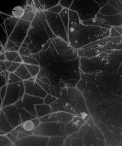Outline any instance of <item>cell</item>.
Listing matches in <instances>:
<instances>
[{
	"label": "cell",
	"instance_id": "cell-22",
	"mask_svg": "<svg viewBox=\"0 0 122 146\" xmlns=\"http://www.w3.org/2000/svg\"><path fill=\"white\" fill-rule=\"evenodd\" d=\"M43 11H47L51 8L58 5L60 3V0H48V1H39Z\"/></svg>",
	"mask_w": 122,
	"mask_h": 146
},
{
	"label": "cell",
	"instance_id": "cell-34",
	"mask_svg": "<svg viewBox=\"0 0 122 146\" xmlns=\"http://www.w3.org/2000/svg\"><path fill=\"white\" fill-rule=\"evenodd\" d=\"M14 146L8 139L6 134L0 135V146Z\"/></svg>",
	"mask_w": 122,
	"mask_h": 146
},
{
	"label": "cell",
	"instance_id": "cell-48",
	"mask_svg": "<svg viewBox=\"0 0 122 146\" xmlns=\"http://www.w3.org/2000/svg\"><path fill=\"white\" fill-rule=\"evenodd\" d=\"M3 101L2 100L1 98V96H0V110L1 109L2 104Z\"/></svg>",
	"mask_w": 122,
	"mask_h": 146
},
{
	"label": "cell",
	"instance_id": "cell-44",
	"mask_svg": "<svg viewBox=\"0 0 122 146\" xmlns=\"http://www.w3.org/2000/svg\"><path fill=\"white\" fill-rule=\"evenodd\" d=\"M7 85L0 88V96H1V98L2 101L3 100L5 96L6 91Z\"/></svg>",
	"mask_w": 122,
	"mask_h": 146
},
{
	"label": "cell",
	"instance_id": "cell-24",
	"mask_svg": "<svg viewBox=\"0 0 122 146\" xmlns=\"http://www.w3.org/2000/svg\"><path fill=\"white\" fill-rule=\"evenodd\" d=\"M22 63V58L19 56L14 61L11 62L9 66L7 68V71L9 73L14 72Z\"/></svg>",
	"mask_w": 122,
	"mask_h": 146
},
{
	"label": "cell",
	"instance_id": "cell-10",
	"mask_svg": "<svg viewBox=\"0 0 122 146\" xmlns=\"http://www.w3.org/2000/svg\"><path fill=\"white\" fill-rule=\"evenodd\" d=\"M49 137L38 136L34 134L19 139L14 144L15 146H46Z\"/></svg>",
	"mask_w": 122,
	"mask_h": 146
},
{
	"label": "cell",
	"instance_id": "cell-33",
	"mask_svg": "<svg viewBox=\"0 0 122 146\" xmlns=\"http://www.w3.org/2000/svg\"><path fill=\"white\" fill-rule=\"evenodd\" d=\"M122 0H109L108 4L117 10L122 11Z\"/></svg>",
	"mask_w": 122,
	"mask_h": 146
},
{
	"label": "cell",
	"instance_id": "cell-12",
	"mask_svg": "<svg viewBox=\"0 0 122 146\" xmlns=\"http://www.w3.org/2000/svg\"><path fill=\"white\" fill-rule=\"evenodd\" d=\"M1 110L13 129L22 124L19 110L14 104L3 107Z\"/></svg>",
	"mask_w": 122,
	"mask_h": 146
},
{
	"label": "cell",
	"instance_id": "cell-5",
	"mask_svg": "<svg viewBox=\"0 0 122 146\" xmlns=\"http://www.w3.org/2000/svg\"><path fill=\"white\" fill-rule=\"evenodd\" d=\"M100 9L95 0H73L69 10L76 13L82 22L95 18Z\"/></svg>",
	"mask_w": 122,
	"mask_h": 146
},
{
	"label": "cell",
	"instance_id": "cell-25",
	"mask_svg": "<svg viewBox=\"0 0 122 146\" xmlns=\"http://www.w3.org/2000/svg\"><path fill=\"white\" fill-rule=\"evenodd\" d=\"M18 110H19L20 118H21L22 123L27 121L36 118V117L34 116V115L30 113L29 112L27 111V110L23 109V108L19 109Z\"/></svg>",
	"mask_w": 122,
	"mask_h": 146
},
{
	"label": "cell",
	"instance_id": "cell-43",
	"mask_svg": "<svg viewBox=\"0 0 122 146\" xmlns=\"http://www.w3.org/2000/svg\"><path fill=\"white\" fill-rule=\"evenodd\" d=\"M100 8H101L108 3L109 0H95Z\"/></svg>",
	"mask_w": 122,
	"mask_h": 146
},
{
	"label": "cell",
	"instance_id": "cell-15",
	"mask_svg": "<svg viewBox=\"0 0 122 146\" xmlns=\"http://www.w3.org/2000/svg\"><path fill=\"white\" fill-rule=\"evenodd\" d=\"M96 18L102 24L110 27L122 26V13L112 15H103L98 13Z\"/></svg>",
	"mask_w": 122,
	"mask_h": 146
},
{
	"label": "cell",
	"instance_id": "cell-9",
	"mask_svg": "<svg viewBox=\"0 0 122 146\" xmlns=\"http://www.w3.org/2000/svg\"><path fill=\"white\" fill-rule=\"evenodd\" d=\"M44 103V99L41 98L32 96L26 94L24 95L21 100L15 103L14 105L17 109L23 108L27 111L36 117L35 106L36 104Z\"/></svg>",
	"mask_w": 122,
	"mask_h": 146
},
{
	"label": "cell",
	"instance_id": "cell-36",
	"mask_svg": "<svg viewBox=\"0 0 122 146\" xmlns=\"http://www.w3.org/2000/svg\"><path fill=\"white\" fill-rule=\"evenodd\" d=\"M18 54L20 56H30V53L27 47L20 46L19 50L18 51Z\"/></svg>",
	"mask_w": 122,
	"mask_h": 146
},
{
	"label": "cell",
	"instance_id": "cell-13",
	"mask_svg": "<svg viewBox=\"0 0 122 146\" xmlns=\"http://www.w3.org/2000/svg\"><path fill=\"white\" fill-rule=\"evenodd\" d=\"M40 123L39 119L37 118L22 123L18 132L19 139L33 134L35 129Z\"/></svg>",
	"mask_w": 122,
	"mask_h": 146
},
{
	"label": "cell",
	"instance_id": "cell-49",
	"mask_svg": "<svg viewBox=\"0 0 122 146\" xmlns=\"http://www.w3.org/2000/svg\"><path fill=\"white\" fill-rule=\"evenodd\" d=\"M6 134V133H5V132L0 130V135H5Z\"/></svg>",
	"mask_w": 122,
	"mask_h": 146
},
{
	"label": "cell",
	"instance_id": "cell-17",
	"mask_svg": "<svg viewBox=\"0 0 122 146\" xmlns=\"http://www.w3.org/2000/svg\"><path fill=\"white\" fill-rule=\"evenodd\" d=\"M13 129V127L7 120L2 111L0 110V130L7 134Z\"/></svg>",
	"mask_w": 122,
	"mask_h": 146
},
{
	"label": "cell",
	"instance_id": "cell-29",
	"mask_svg": "<svg viewBox=\"0 0 122 146\" xmlns=\"http://www.w3.org/2000/svg\"><path fill=\"white\" fill-rule=\"evenodd\" d=\"M66 137L62 136L58 137H51L49 139L47 145L49 146L51 145H62Z\"/></svg>",
	"mask_w": 122,
	"mask_h": 146
},
{
	"label": "cell",
	"instance_id": "cell-20",
	"mask_svg": "<svg viewBox=\"0 0 122 146\" xmlns=\"http://www.w3.org/2000/svg\"><path fill=\"white\" fill-rule=\"evenodd\" d=\"M36 15L38 17L40 20H41L42 23L45 30H46V33L48 34L49 37L50 38V39L52 40L56 37L54 35V34L52 33L50 28H49V25H48V23H47V21L46 20L44 11H38V12L36 13Z\"/></svg>",
	"mask_w": 122,
	"mask_h": 146
},
{
	"label": "cell",
	"instance_id": "cell-42",
	"mask_svg": "<svg viewBox=\"0 0 122 146\" xmlns=\"http://www.w3.org/2000/svg\"><path fill=\"white\" fill-rule=\"evenodd\" d=\"M6 136H7L8 139H9V141H11V143L13 145L17 142V140L19 139V138L16 137L13 134H11L10 133H7L6 134Z\"/></svg>",
	"mask_w": 122,
	"mask_h": 146
},
{
	"label": "cell",
	"instance_id": "cell-26",
	"mask_svg": "<svg viewBox=\"0 0 122 146\" xmlns=\"http://www.w3.org/2000/svg\"><path fill=\"white\" fill-rule=\"evenodd\" d=\"M25 65V66L27 68L28 71L32 77L36 78L39 74L40 68L39 65Z\"/></svg>",
	"mask_w": 122,
	"mask_h": 146
},
{
	"label": "cell",
	"instance_id": "cell-1",
	"mask_svg": "<svg viewBox=\"0 0 122 146\" xmlns=\"http://www.w3.org/2000/svg\"><path fill=\"white\" fill-rule=\"evenodd\" d=\"M37 61L40 70L36 78L49 85L51 94H55V89L60 91V88L75 87L81 79L80 57L68 61L63 60L51 40L38 53Z\"/></svg>",
	"mask_w": 122,
	"mask_h": 146
},
{
	"label": "cell",
	"instance_id": "cell-16",
	"mask_svg": "<svg viewBox=\"0 0 122 146\" xmlns=\"http://www.w3.org/2000/svg\"><path fill=\"white\" fill-rule=\"evenodd\" d=\"M51 40L58 54L66 52L71 47L68 42L59 38L56 37Z\"/></svg>",
	"mask_w": 122,
	"mask_h": 146
},
{
	"label": "cell",
	"instance_id": "cell-8",
	"mask_svg": "<svg viewBox=\"0 0 122 146\" xmlns=\"http://www.w3.org/2000/svg\"><path fill=\"white\" fill-rule=\"evenodd\" d=\"M65 128V125L62 122L40 123L35 129L33 134L45 137L56 136L63 133L64 131Z\"/></svg>",
	"mask_w": 122,
	"mask_h": 146
},
{
	"label": "cell",
	"instance_id": "cell-30",
	"mask_svg": "<svg viewBox=\"0 0 122 146\" xmlns=\"http://www.w3.org/2000/svg\"><path fill=\"white\" fill-rule=\"evenodd\" d=\"M6 60L8 61L13 62L19 56L18 52H12V51H4Z\"/></svg>",
	"mask_w": 122,
	"mask_h": 146
},
{
	"label": "cell",
	"instance_id": "cell-31",
	"mask_svg": "<svg viewBox=\"0 0 122 146\" xmlns=\"http://www.w3.org/2000/svg\"><path fill=\"white\" fill-rule=\"evenodd\" d=\"M9 72L7 71L0 72V88L7 84Z\"/></svg>",
	"mask_w": 122,
	"mask_h": 146
},
{
	"label": "cell",
	"instance_id": "cell-41",
	"mask_svg": "<svg viewBox=\"0 0 122 146\" xmlns=\"http://www.w3.org/2000/svg\"><path fill=\"white\" fill-rule=\"evenodd\" d=\"M122 36L118 32L115 30L114 27H111L110 30V34L109 37H118Z\"/></svg>",
	"mask_w": 122,
	"mask_h": 146
},
{
	"label": "cell",
	"instance_id": "cell-38",
	"mask_svg": "<svg viewBox=\"0 0 122 146\" xmlns=\"http://www.w3.org/2000/svg\"><path fill=\"white\" fill-rule=\"evenodd\" d=\"M17 46L15 43L12 41L8 40L5 44L4 47V51H11L14 48L15 46Z\"/></svg>",
	"mask_w": 122,
	"mask_h": 146
},
{
	"label": "cell",
	"instance_id": "cell-4",
	"mask_svg": "<svg viewBox=\"0 0 122 146\" xmlns=\"http://www.w3.org/2000/svg\"><path fill=\"white\" fill-rule=\"evenodd\" d=\"M27 36L30 41L28 49L31 54L41 52L44 45L51 40L41 20L36 15L31 23Z\"/></svg>",
	"mask_w": 122,
	"mask_h": 146
},
{
	"label": "cell",
	"instance_id": "cell-19",
	"mask_svg": "<svg viewBox=\"0 0 122 146\" xmlns=\"http://www.w3.org/2000/svg\"><path fill=\"white\" fill-rule=\"evenodd\" d=\"M35 109L37 118L48 115L51 111L50 107L44 103L36 104L35 106Z\"/></svg>",
	"mask_w": 122,
	"mask_h": 146
},
{
	"label": "cell",
	"instance_id": "cell-37",
	"mask_svg": "<svg viewBox=\"0 0 122 146\" xmlns=\"http://www.w3.org/2000/svg\"><path fill=\"white\" fill-rule=\"evenodd\" d=\"M73 1V0H60L59 4L63 8L69 9Z\"/></svg>",
	"mask_w": 122,
	"mask_h": 146
},
{
	"label": "cell",
	"instance_id": "cell-14",
	"mask_svg": "<svg viewBox=\"0 0 122 146\" xmlns=\"http://www.w3.org/2000/svg\"><path fill=\"white\" fill-rule=\"evenodd\" d=\"M73 116L71 114L66 113H59L53 114H48L39 119L40 123L49 122H58L63 123H68L71 121Z\"/></svg>",
	"mask_w": 122,
	"mask_h": 146
},
{
	"label": "cell",
	"instance_id": "cell-2",
	"mask_svg": "<svg viewBox=\"0 0 122 146\" xmlns=\"http://www.w3.org/2000/svg\"><path fill=\"white\" fill-rule=\"evenodd\" d=\"M110 30L84 25L76 13L69 10L68 42L75 50H79L94 41L109 37Z\"/></svg>",
	"mask_w": 122,
	"mask_h": 146
},
{
	"label": "cell",
	"instance_id": "cell-46",
	"mask_svg": "<svg viewBox=\"0 0 122 146\" xmlns=\"http://www.w3.org/2000/svg\"><path fill=\"white\" fill-rule=\"evenodd\" d=\"M115 30L118 32L120 35H122V26H118V27H114Z\"/></svg>",
	"mask_w": 122,
	"mask_h": 146
},
{
	"label": "cell",
	"instance_id": "cell-32",
	"mask_svg": "<svg viewBox=\"0 0 122 146\" xmlns=\"http://www.w3.org/2000/svg\"><path fill=\"white\" fill-rule=\"evenodd\" d=\"M21 58L22 60V62L24 64L39 65V63L38 61L31 56H22Z\"/></svg>",
	"mask_w": 122,
	"mask_h": 146
},
{
	"label": "cell",
	"instance_id": "cell-23",
	"mask_svg": "<svg viewBox=\"0 0 122 146\" xmlns=\"http://www.w3.org/2000/svg\"><path fill=\"white\" fill-rule=\"evenodd\" d=\"M81 23L86 25L95 26V27L105 28V29H110V28H111L102 24V23H101L99 20H98L96 17L91 19V20H87V21H83V22H81Z\"/></svg>",
	"mask_w": 122,
	"mask_h": 146
},
{
	"label": "cell",
	"instance_id": "cell-11",
	"mask_svg": "<svg viewBox=\"0 0 122 146\" xmlns=\"http://www.w3.org/2000/svg\"><path fill=\"white\" fill-rule=\"evenodd\" d=\"M25 87V93L44 98L47 95V93L35 81V78L32 77L29 80L23 81Z\"/></svg>",
	"mask_w": 122,
	"mask_h": 146
},
{
	"label": "cell",
	"instance_id": "cell-21",
	"mask_svg": "<svg viewBox=\"0 0 122 146\" xmlns=\"http://www.w3.org/2000/svg\"><path fill=\"white\" fill-rule=\"evenodd\" d=\"M99 13L103 15H112L121 13L122 11L117 10L107 3L100 9Z\"/></svg>",
	"mask_w": 122,
	"mask_h": 146
},
{
	"label": "cell",
	"instance_id": "cell-28",
	"mask_svg": "<svg viewBox=\"0 0 122 146\" xmlns=\"http://www.w3.org/2000/svg\"><path fill=\"white\" fill-rule=\"evenodd\" d=\"M59 15L68 33L69 24V9L63 8Z\"/></svg>",
	"mask_w": 122,
	"mask_h": 146
},
{
	"label": "cell",
	"instance_id": "cell-35",
	"mask_svg": "<svg viewBox=\"0 0 122 146\" xmlns=\"http://www.w3.org/2000/svg\"><path fill=\"white\" fill-rule=\"evenodd\" d=\"M22 81V80L13 72L9 73L8 78L7 84L17 83Z\"/></svg>",
	"mask_w": 122,
	"mask_h": 146
},
{
	"label": "cell",
	"instance_id": "cell-6",
	"mask_svg": "<svg viewBox=\"0 0 122 146\" xmlns=\"http://www.w3.org/2000/svg\"><path fill=\"white\" fill-rule=\"evenodd\" d=\"M44 13L49 28L54 35L69 43L67 33L60 15L49 11H44Z\"/></svg>",
	"mask_w": 122,
	"mask_h": 146
},
{
	"label": "cell",
	"instance_id": "cell-27",
	"mask_svg": "<svg viewBox=\"0 0 122 146\" xmlns=\"http://www.w3.org/2000/svg\"><path fill=\"white\" fill-rule=\"evenodd\" d=\"M25 14V8L17 5L13 8L12 11V14L13 17L17 19H22Z\"/></svg>",
	"mask_w": 122,
	"mask_h": 146
},
{
	"label": "cell",
	"instance_id": "cell-45",
	"mask_svg": "<svg viewBox=\"0 0 122 146\" xmlns=\"http://www.w3.org/2000/svg\"><path fill=\"white\" fill-rule=\"evenodd\" d=\"M5 61H0V68H1V71L2 72L6 71V67Z\"/></svg>",
	"mask_w": 122,
	"mask_h": 146
},
{
	"label": "cell",
	"instance_id": "cell-39",
	"mask_svg": "<svg viewBox=\"0 0 122 146\" xmlns=\"http://www.w3.org/2000/svg\"><path fill=\"white\" fill-rule=\"evenodd\" d=\"M44 99V104H46V105H49L51 104V103L56 100V98L50 95H48L46 96L45 97L43 98Z\"/></svg>",
	"mask_w": 122,
	"mask_h": 146
},
{
	"label": "cell",
	"instance_id": "cell-7",
	"mask_svg": "<svg viewBox=\"0 0 122 146\" xmlns=\"http://www.w3.org/2000/svg\"><path fill=\"white\" fill-rule=\"evenodd\" d=\"M25 94L23 81L7 84L5 96L3 101L1 108L15 104L22 99Z\"/></svg>",
	"mask_w": 122,
	"mask_h": 146
},
{
	"label": "cell",
	"instance_id": "cell-18",
	"mask_svg": "<svg viewBox=\"0 0 122 146\" xmlns=\"http://www.w3.org/2000/svg\"><path fill=\"white\" fill-rule=\"evenodd\" d=\"M13 73L19 77L23 82L29 80L32 77L25 65L23 63L20 65Z\"/></svg>",
	"mask_w": 122,
	"mask_h": 146
},
{
	"label": "cell",
	"instance_id": "cell-47",
	"mask_svg": "<svg viewBox=\"0 0 122 146\" xmlns=\"http://www.w3.org/2000/svg\"><path fill=\"white\" fill-rule=\"evenodd\" d=\"M5 60L4 51H3V52L0 53V61H5Z\"/></svg>",
	"mask_w": 122,
	"mask_h": 146
},
{
	"label": "cell",
	"instance_id": "cell-40",
	"mask_svg": "<svg viewBox=\"0 0 122 146\" xmlns=\"http://www.w3.org/2000/svg\"><path fill=\"white\" fill-rule=\"evenodd\" d=\"M63 9V8L59 4L58 5L55 6L54 7L51 8V9H50L49 10L47 11H49L50 12L59 14Z\"/></svg>",
	"mask_w": 122,
	"mask_h": 146
},
{
	"label": "cell",
	"instance_id": "cell-3",
	"mask_svg": "<svg viewBox=\"0 0 122 146\" xmlns=\"http://www.w3.org/2000/svg\"><path fill=\"white\" fill-rule=\"evenodd\" d=\"M122 36L107 37L77 50L80 58H91L103 52L122 50Z\"/></svg>",
	"mask_w": 122,
	"mask_h": 146
}]
</instances>
